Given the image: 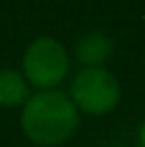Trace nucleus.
<instances>
[{
    "mask_svg": "<svg viewBox=\"0 0 145 147\" xmlns=\"http://www.w3.org/2000/svg\"><path fill=\"white\" fill-rule=\"evenodd\" d=\"M79 109L60 90H38L22 107L19 124L28 141L38 147H58L73 139L79 128Z\"/></svg>",
    "mask_w": 145,
    "mask_h": 147,
    "instance_id": "f257e3e1",
    "label": "nucleus"
},
{
    "mask_svg": "<svg viewBox=\"0 0 145 147\" xmlns=\"http://www.w3.org/2000/svg\"><path fill=\"white\" fill-rule=\"evenodd\" d=\"M71 70V55L64 43L53 36H38L26 47L22 58V73L36 90H56Z\"/></svg>",
    "mask_w": 145,
    "mask_h": 147,
    "instance_id": "f03ea898",
    "label": "nucleus"
},
{
    "mask_svg": "<svg viewBox=\"0 0 145 147\" xmlns=\"http://www.w3.org/2000/svg\"><path fill=\"white\" fill-rule=\"evenodd\" d=\"M71 100L79 113L100 117L117 109L122 85L107 66H83L71 81Z\"/></svg>",
    "mask_w": 145,
    "mask_h": 147,
    "instance_id": "7ed1b4c3",
    "label": "nucleus"
},
{
    "mask_svg": "<svg viewBox=\"0 0 145 147\" xmlns=\"http://www.w3.org/2000/svg\"><path fill=\"white\" fill-rule=\"evenodd\" d=\"M32 85L26 81L22 70L17 68H0V107L15 109L24 107L32 96Z\"/></svg>",
    "mask_w": 145,
    "mask_h": 147,
    "instance_id": "20e7f679",
    "label": "nucleus"
},
{
    "mask_svg": "<svg viewBox=\"0 0 145 147\" xmlns=\"http://www.w3.org/2000/svg\"><path fill=\"white\" fill-rule=\"evenodd\" d=\"M113 45L107 34L103 32H88L75 45V58L83 66H103L111 58Z\"/></svg>",
    "mask_w": 145,
    "mask_h": 147,
    "instance_id": "39448f33",
    "label": "nucleus"
},
{
    "mask_svg": "<svg viewBox=\"0 0 145 147\" xmlns=\"http://www.w3.org/2000/svg\"><path fill=\"white\" fill-rule=\"evenodd\" d=\"M139 143H141V147H145V121L141 124V128H139Z\"/></svg>",
    "mask_w": 145,
    "mask_h": 147,
    "instance_id": "423d86ee",
    "label": "nucleus"
}]
</instances>
